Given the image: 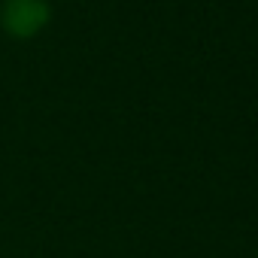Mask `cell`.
Wrapping results in <instances>:
<instances>
[{
    "label": "cell",
    "instance_id": "cell-1",
    "mask_svg": "<svg viewBox=\"0 0 258 258\" xmlns=\"http://www.w3.org/2000/svg\"><path fill=\"white\" fill-rule=\"evenodd\" d=\"M49 22H52L49 0H0V28L19 43L40 37Z\"/></svg>",
    "mask_w": 258,
    "mask_h": 258
}]
</instances>
